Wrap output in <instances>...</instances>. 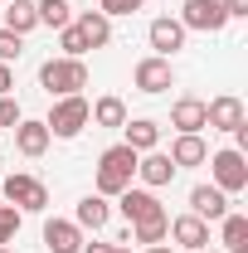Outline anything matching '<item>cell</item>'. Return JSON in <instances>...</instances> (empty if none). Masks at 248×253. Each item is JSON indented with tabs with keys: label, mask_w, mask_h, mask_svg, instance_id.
Listing matches in <instances>:
<instances>
[{
	"label": "cell",
	"mask_w": 248,
	"mask_h": 253,
	"mask_svg": "<svg viewBox=\"0 0 248 253\" xmlns=\"http://www.w3.org/2000/svg\"><path fill=\"white\" fill-rule=\"evenodd\" d=\"M180 25H185V30L219 34L224 25H229V15H224V5H219V0H185V10H180Z\"/></svg>",
	"instance_id": "6"
},
{
	"label": "cell",
	"mask_w": 248,
	"mask_h": 253,
	"mask_svg": "<svg viewBox=\"0 0 248 253\" xmlns=\"http://www.w3.org/2000/svg\"><path fill=\"white\" fill-rule=\"evenodd\" d=\"M44 249L49 253H83V229L73 219H49L44 224Z\"/></svg>",
	"instance_id": "10"
},
{
	"label": "cell",
	"mask_w": 248,
	"mask_h": 253,
	"mask_svg": "<svg viewBox=\"0 0 248 253\" xmlns=\"http://www.w3.org/2000/svg\"><path fill=\"white\" fill-rule=\"evenodd\" d=\"M219 5H224L229 20H244V15H248V0H219Z\"/></svg>",
	"instance_id": "32"
},
{
	"label": "cell",
	"mask_w": 248,
	"mask_h": 253,
	"mask_svg": "<svg viewBox=\"0 0 248 253\" xmlns=\"http://www.w3.org/2000/svg\"><path fill=\"white\" fill-rule=\"evenodd\" d=\"M73 224H78V229H102V224H107V195H83Z\"/></svg>",
	"instance_id": "22"
},
{
	"label": "cell",
	"mask_w": 248,
	"mask_h": 253,
	"mask_svg": "<svg viewBox=\"0 0 248 253\" xmlns=\"http://www.w3.org/2000/svg\"><path fill=\"white\" fill-rule=\"evenodd\" d=\"M0 253H15V249H10V244H5V249H0Z\"/></svg>",
	"instance_id": "36"
},
{
	"label": "cell",
	"mask_w": 248,
	"mask_h": 253,
	"mask_svg": "<svg viewBox=\"0 0 248 253\" xmlns=\"http://www.w3.org/2000/svg\"><path fill=\"white\" fill-rule=\"evenodd\" d=\"M146 253H170V249H165V244H151V249H146Z\"/></svg>",
	"instance_id": "35"
},
{
	"label": "cell",
	"mask_w": 248,
	"mask_h": 253,
	"mask_svg": "<svg viewBox=\"0 0 248 253\" xmlns=\"http://www.w3.org/2000/svg\"><path fill=\"white\" fill-rule=\"evenodd\" d=\"M170 239L180 244V249H205L209 244V224L200 219V214H180V219H170Z\"/></svg>",
	"instance_id": "14"
},
{
	"label": "cell",
	"mask_w": 248,
	"mask_h": 253,
	"mask_svg": "<svg viewBox=\"0 0 248 253\" xmlns=\"http://www.w3.org/2000/svg\"><path fill=\"white\" fill-rule=\"evenodd\" d=\"M34 15H39V25H49V30L73 25V5H68V0H34Z\"/></svg>",
	"instance_id": "23"
},
{
	"label": "cell",
	"mask_w": 248,
	"mask_h": 253,
	"mask_svg": "<svg viewBox=\"0 0 248 253\" xmlns=\"http://www.w3.org/2000/svg\"><path fill=\"white\" fill-rule=\"evenodd\" d=\"M83 253H112V244H83Z\"/></svg>",
	"instance_id": "33"
},
{
	"label": "cell",
	"mask_w": 248,
	"mask_h": 253,
	"mask_svg": "<svg viewBox=\"0 0 248 253\" xmlns=\"http://www.w3.org/2000/svg\"><path fill=\"white\" fill-rule=\"evenodd\" d=\"M122 131H126V146L141 156V151H156V141H161V126L156 122H146V117H136V122H122Z\"/></svg>",
	"instance_id": "20"
},
{
	"label": "cell",
	"mask_w": 248,
	"mask_h": 253,
	"mask_svg": "<svg viewBox=\"0 0 248 253\" xmlns=\"http://www.w3.org/2000/svg\"><path fill=\"white\" fill-rule=\"evenodd\" d=\"M224 253H248V214H224Z\"/></svg>",
	"instance_id": "24"
},
{
	"label": "cell",
	"mask_w": 248,
	"mask_h": 253,
	"mask_svg": "<svg viewBox=\"0 0 248 253\" xmlns=\"http://www.w3.org/2000/svg\"><path fill=\"white\" fill-rule=\"evenodd\" d=\"M39 88L49 97H73L78 88H88V63L83 59H49L39 63Z\"/></svg>",
	"instance_id": "2"
},
{
	"label": "cell",
	"mask_w": 248,
	"mask_h": 253,
	"mask_svg": "<svg viewBox=\"0 0 248 253\" xmlns=\"http://www.w3.org/2000/svg\"><path fill=\"white\" fill-rule=\"evenodd\" d=\"M59 49H63V59H83L88 54V39L78 34V25H63L59 30Z\"/></svg>",
	"instance_id": "26"
},
{
	"label": "cell",
	"mask_w": 248,
	"mask_h": 253,
	"mask_svg": "<svg viewBox=\"0 0 248 253\" xmlns=\"http://www.w3.org/2000/svg\"><path fill=\"white\" fill-rule=\"evenodd\" d=\"M170 239V214H156V219H141V224H131L126 229V244H165Z\"/></svg>",
	"instance_id": "18"
},
{
	"label": "cell",
	"mask_w": 248,
	"mask_h": 253,
	"mask_svg": "<svg viewBox=\"0 0 248 253\" xmlns=\"http://www.w3.org/2000/svg\"><path fill=\"white\" fill-rule=\"evenodd\" d=\"M20 117H25L20 102H15V97H0V126H20Z\"/></svg>",
	"instance_id": "30"
},
{
	"label": "cell",
	"mask_w": 248,
	"mask_h": 253,
	"mask_svg": "<svg viewBox=\"0 0 248 253\" xmlns=\"http://www.w3.org/2000/svg\"><path fill=\"white\" fill-rule=\"evenodd\" d=\"M141 5H146V0H102V15H107V20H112V15H136Z\"/></svg>",
	"instance_id": "29"
},
{
	"label": "cell",
	"mask_w": 248,
	"mask_h": 253,
	"mask_svg": "<svg viewBox=\"0 0 248 253\" xmlns=\"http://www.w3.org/2000/svg\"><path fill=\"white\" fill-rule=\"evenodd\" d=\"M209 170H214V185L224 190V195H244L248 190V156L244 151H214L209 156Z\"/></svg>",
	"instance_id": "5"
},
{
	"label": "cell",
	"mask_w": 248,
	"mask_h": 253,
	"mask_svg": "<svg viewBox=\"0 0 248 253\" xmlns=\"http://www.w3.org/2000/svg\"><path fill=\"white\" fill-rule=\"evenodd\" d=\"M5 205H15L20 214H39L44 205H49V190H44V180H34V175H5Z\"/></svg>",
	"instance_id": "4"
},
{
	"label": "cell",
	"mask_w": 248,
	"mask_h": 253,
	"mask_svg": "<svg viewBox=\"0 0 248 253\" xmlns=\"http://www.w3.org/2000/svg\"><path fill=\"white\" fill-rule=\"evenodd\" d=\"M5 5H10V10H5V30L25 39V34L39 25V15H34V0H5Z\"/></svg>",
	"instance_id": "21"
},
{
	"label": "cell",
	"mask_w": 248,
	"mask_h": 253,
	"mask_svg": "<svg viewBox=\"0 0 248 253\" xmlns=\"http://www.w3.org/2000/svg\"><path fill=\"white\" fill-rule=\"evenodd\" d=\"M93 122L97 126H122L126 122V102L122 97H97L93 102Z\"/></svg>",
	"instance_id": "25"
},
{
	"label": "cell",
	"mask_w": 248,
	"mask_h": 253,
	"mask_svg": "<svg viewBox=\"0 0 248 253\" xmlns=\"http://www.w3.org/2000/svg\"><path fill=\"white\" fill-rule=\"evenodd\" d=\"M131 175H136V151L131 146H107L102 156H97V195H122L131 185Z\"/></svg>",
	"instance_id": "1"
},
{
	"label": "cell",
	"mask_w": 248,
	"mask_h": 253,
	"mask_svg": "<svg viewBox=\"0 0 248 253\" xmlns=\"http://www.w3.org/2000/svg\"><path fill=\"white\" fill-rule=\"evenodd\" d=\"M88 122H93V102H88V97H78V93H73V97H59V102H54V112L44 117L49 136H63V141H68V136H78Z\"/></svg>",
	"instance_id": "3"
},
{
	"label": "cell",
	"mask_w": 248,
	"mask_h": 253,
	"mask_svg": "<svg viewBox=\"0 0 248 253\" xmlns=\"http://www.w3.org/2000/svg\"><path fill=\"white\" fill-rule=\"evenodd\" d=\"M175 170H180V166L165 156V151H141V156H136V175L146 180V190L170 185V180H175Z\"/></svg>",
	"instance_id": "8"
},
{
	"label": "cell",
	"mask_w": 248,
	"mask_h": 253,
	"mask_svg": "<svg viewBox=\"0 0 248 253\" xmlns=\"http://www.w3.org/2000/svg\"><path fill=\"white\" fill-rule=\"evenodd\" d=\"M15 146H20V156H44V151H49V126L34 122V117H20V126H15Z\"/></svg>",
	"instance_id": "15"
},
{
	"label": "cell",
	"mask_w": 248,
	"mask_h": 253,
	"mask_svg": "<svg viewBox=\"0 0 248 253\" xmlns=\"http://www.w3.org/2000/svg\"><path fill=\"white\" fill-rule=\"evenodd\" d=\"M151 49L161 54V59H170L175 49H185V25H180V20H170V15L151 20Z\"/></svg>",
	"instance_id": "12"
},
{
	"label": "cell",
	"mask_w": 248,
	"mask_h": 253,
	"mask_svg": "<svg viewBox=\"0 0 248 253\" xmlns=\"http://www.w3.org/2000/svg\"><path fill=\"white\" fill-rule=\"evenodd\" d=\"M190 214H200V219H224V214H229V195L219 185H195L190 190Z\"/></svg>",
	"instance_id": "11"
},
{
	"label": "cell",
	"mask_w": 248,
	"mask_h": 253,
	"mask_svg": "<svg viewBox=\"0 0 248 253\" xmlns=\"http://www.w3.org/2000/svg\"><path fill=\"white\" fill-rule=\"evenodd\" d=\"M117 200H122L126 224H141V219H156V214H165V210H161V200H156L151 190H131V185H126Z\"/></svg>",
	"instance_id": "13"
},
{
	"label": "cell",
	"mask_w": 248,
	"mask_h": 253,
	"mask_svg": "<svg viewBox=\"0 0 248 253\" xmlns=\"http://www.w3.org/2000/svg\"><path fill=\"white\" fill-rule=\"evenodd\" d=\"M20 54H25V39L10 34V30H0V63H15Z\"/></svg>",
	"instance_id": "28"
},
{
	"label": "cell",
	"mask_w": 248,
	"mask_h": 253,
	"mask_svg": "<svg viewBox=\"0 0 248 253\" xmlns=\"http://www.w3.org/2000/svg\"><path fill=\"white\" fill-rule=\"evenodd\" d=\"M195 253H209V249H195Z\"/></svg>",
	"instance_id": "37"
},
{
	"label": "cell",
	"mask_w": 248,
	"mask_h": 253,
	"mask_svg": "<svg viewBox=\"0 0 248 253\" xmlns=\"http://www.w3.org/2000/svg\"><path fill=\"white\" fill-rule=\"evenodd\" d=\"M10 93H15V68L0 63V97H10Z\"/></svg>",
	"instance_id": "31"
},
{
	"label": "cell",
	"mask_w": 248,
	"mask_h": 253,
	"mask_svg": "<svg viewBox=\"0 0 248 253\" xmlns=\"http://www.w3.org/2000/svg\"><path fill=\"white\" fill-rule=\"evenodd\" d=\"M131 78H136V88H141V93H165V88H175V68H170V59H161V54L141 59Z\"/></svg>",
	"instance_id": "7"
},
{
	"label": "cell",
	"mask_w": 248,
	"mask_h": 253,
	"mask_svg": "<svg viewBox=\"0 0 248 253\" xmlns=\"http://www.w3.org/2000/svg\"><path fill=\"white\" fill-rule=\"evenodd\" d=\"M112 253H131V244H112Z\"/></svg>",
	"instance_id": "34"
},
{
	"label": "cell",
	"mask_w": 248,
	"mask_h": 253,
	"mask_svg": "<svg viewBox=\"0 0 248 253\" xmlns=\"http://www.w3.org/2000/svg\"><path fill=\"white\" fill-rule=\"evenodd\" d=\"M165 156L175 161V166H205V161H209V146L200 141V131H180L175 146H170Z\"/></svg>",
	"instance_id": "17"
},
{
	"label": "cell",
	"mask_w": 248,
	"mask_h": 253,
	"mask_svg": "<svg viewBox=\"0 0 248 253\" xmlns=\"http://www.w3.org/2000/svg\"><path fill=\"white\" fill-rule=\"evenodd\" d=\"M244 122H248V117H244V102H239L234 93L205 102V126H214V131H234V126H244Z\"/></svg>",
	"instance_id": "9"
},
{
	"label": "cell",
	"mask_w": 248,
	"mask_h": 253,
	"mask_svg": "<svg viewBox=\"0 0 248 253\" xmlns=\"http://www.w3.org/2000/svg\"><path fill=\"white\" fill-rule=\"evenodd\" d=\"M20 219H25V214H20L15 205H0V249H5L15 234H20Z\"/></svg>",
	"instance_id": "27"
},
{
	"label": "cell",
	"mask_w": 248,
	"mask_h": 253,
	"mask_svg": "<svg viewBox=\"0 0 248 253\" xmlns=\"http://www.w3.org/2000/svg\"><path fill=\"white\" fill-rule=\"evenodd\" d=\"M170 126L175 131H205V102L200 97H180L170 107Z\"/></svg>",
	"instance_id": "19"
},
{
	"label": "cell",
	"mask_w": 248,
	"mask_h": 253,
	"mask_svg": "<svg viewBox=\"0 0 248 253\" xmlns=\"http://www.w3.org/2000/svg\"><path fill=\"white\" fill-rule=\"evenodd\" d=\"M73 25H78V34H83V39H88V49H102V44H112V20H107L102 10H83Z\"/></svg>",
	"instance_id": "16"
}]
</instances>
